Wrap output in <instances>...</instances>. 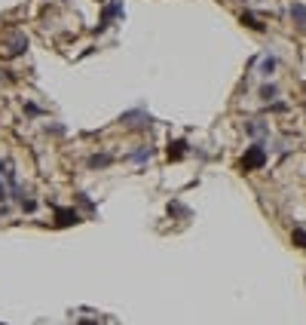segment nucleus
Returning <instances> with one entry per match:
<instances>
[{"mask_svg":"<svg viewBox=\"0 0 306 325\" xmlns=\"http://www.w3.org/2000/svg\"><path fill=\"white\" fill-rule=\"evenodd\" d=\"M267 163V150H264V144H251V147H245V154H242V169L245 172H251V169H261Z\"/></svg>","mask_w":306,"mask_h":325,"instance_id":"f257e3e1","label":"nucleus"},{"mask_svg":"<svg viewBox=\"0 0 306 325\" xmlns=\"http://www.w3.org/2000/svg\"><path fill=\"white\" fill-rule=\"evenodd\" d=\"M116 15H123V0H113L110 6H104L101 21H98V34H101V31H107V28H110V21H113Z\"/></svg>","mask_w":306,"mask_h":325,"instance_id":"f03ea898","label":"nucleus"},{"mask_svg":"<svg viewBox=\"0 0 306 325\" xmlns=\"http://www.w3.org/2000/svg\"><path fill=\"white\" fill-rule=\"evenodd\" d=\"M291 18L297 21V28H306V3H291Z\"/></svg>","mask_w":306,"mask_h":325,"instance_id":"7ed1b4c3","label":"nucleus"},{"mask_svg":"<svg viewBox=\"0 0 306 325\" xmlns=\"http://www.w3.org/2000/svg\"><path fill=\"white\" fill-rule=\"evenodd\" d=\"M276 64H279V61H276V55L261 58V74H264V77H273V74H276Z\"/></svg>","mask_w":306,"mask_h":325,"instance_id":"20e7f679","label":"nucleus"},{"mask_svg":"<svg viewBox=\"0 0 306 325\" xmlns=\"http://www.w3.org/2000/svg\"><path fill=\"white\" fill-rule=\"evenodd\" d=\"M245 129H248V135H257V138H267V135H270V129H267V126H264L261 120H251V123H248Z\"/></svg>","mask_w":306,"mask_h":325,"instance_id":"39448f33","label":"nucleus"},{"mask_svg":"<svg viewBox=\"0 0 306 325\" xmlns=\"http://www.w3.org/2000/svg\"><path fill=\"white\" fill-rule=\"evenodd\" d=\"M184 154H187V144L184 141H172L169 144V160H181Z\"/></svg>","mask_w":306,"mask_h":325,"instance_id":"423d86ee","label":"nucleus"},{"mask_svg":"<svg viewBox=\"0 0 306 325\" xmlns=\"http://www.w3.org/2000/svg\"><path fill=\"white\" fill-rule=\"evenodd\" d=\"M77 221H80V215L74 209H58V224H77Z\"/></svg>","mask_w":306,"mask_h":325,"instance_id":"0eeeda50","label":"nucleus"},{"mask_svg":"<svg viewBox=\"0 0 306 325\" xmlns=\"http://www.w3.org/2000/svg\"><path fill=\"white\" fill-rule=\"evenodd\" d=\"M242 21H245V25H248L251 31H264V28H267V25H264V21L257 18V15H254V12H245V15H242Z\"/></svg>","mask_w":306,"mask_h":325,"instance_id":"6e6552de","label":"nucleus"},{"mask_svg":"<svg viewBox=\"0 0 306 325\" xmlns=\"http://www.w3.org/2000/svg\"><path fill=\"white\" fill-rule=\"evenodd\" d=\"M276 95H279V86H276V83H264V86H261V98H264V101H273Z\"/></svg>","mask_w":306,"mask_h":325,"instance_id":"1a4fd4ad","label":"nucleus"},{"mask_svg":"<svg viewBox=\"0 0 306 325\" xmlns=\"http://www.w3.org/2000/svg\"><path fill=\"white\" fill-rule=\"evenodd\" d=\"M104 166H110V157L107 154H95V157H89V169H104Z\"/></svg>","mask_w":306,"mask_h":325,"instance_id":"9d476101","label":"nucleus"},{"mask_svg":"<svg viewBox=\"0 0 306 325\" xmlns=\"http://www.w3.org/2000/svg\"><path fill=\"white\" fill-rule=\"evenodd\" d=\"M150 154H153L150 147H141V150H135V154H132V160H135V163H147V160H150Z\"/></svg>","mask_w":306,"mask_h":325,"instance_id":"9b49d317","label":"nucleus"},{"mask_svg":"<svg viewBox=\"0 0 306 325\" xmlns=\"http://www.w3.org/2000/svg\"><path fill=\"white\" fill-rule=\"evenodd\" d=\"M291 240H294V246H297V249H306V230H300V227H297V230L291 233Z\"/></svg>","mask_w":306,"mask_h":325,"instance_id":"f8f14e48","label":"nucleus"},{"mask_svg":"<svg viewBox=\"0 0 306 325\" xmlns=\"http://www.w3.org/2000/svg\"><path fill=\"white\" fill-rule=\"evenodd\" d=\"M0 200H6V187L3 184H0Z\"/></svg>","mask_w":306,"mask_h":325,"instance_id":"ddd939ff","label":"nucleus"},{"mask_svg":"<svg viewBox=\"0 0 306 325\" xmlns=\"http://www.w3.org/2000/svg\"><path fill=\"white\" fill-rule=\"evenodd\" d=\"M83 325H95V322H83Z\"/></svg>","mask_w":306,"mask_h":325,"instance_id":"4468645a","label":"nucleus"}]
</instances>
